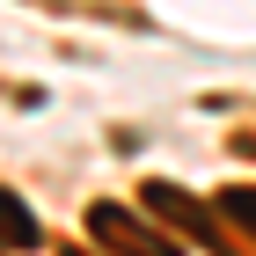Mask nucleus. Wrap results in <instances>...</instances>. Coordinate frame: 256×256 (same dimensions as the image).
<instances>
[{
    "mask_svg": "<svg viewBox=\"0 0 256 256\" xmlns=\"http://www.w3.org/2000/svg\"><path fill=\"white\" fill-rule=\"evenodd\" d=\"M37 242H44L37 212H30L15 190H0V249H37Z\"/></svg>",
    "mask_w": 256,
    "mask_h": 256,
    "instance_id": "nucleus-3",
    "label": "nucleus"
},
{
    "mask_svg": "<svg viewBox=\"0 0 256 256\" xmlns=\"http://www.w3.org/2000/svg\"><path fill=\"white\" fill-rule=\"evenodd\" d=\"M139 198H146V212H161L168 227H183V234H190V242H205V249H220V256H256L249 242H242L234 227L220 220V205L205 212V205H198V198L183 190V183H146Z\"/></svg>",
    "mask_w": 256,
    "mask_h": 256,
    "instance_id": "nucleus-2",
    "label": "nucleus"
},
{
    "mask_svg": "<svg viewBox=\"0 0 256 256\" xmlns=\"http://www.w3.org/2000/svg\"><path fill=\"white\" fill-rule=\"evenodd\" d=\"M234 146H242V154H256V132H242V139H234Z\"/></svg>",
    "mask_w": 256,
    "mask_h": 256,
    "instance_id": "nucleus-5",
    "label": "nucleus"
},
{
    "mask_svg": "<svg viewBox=\"0 0 256 256\" xmlns=\"http://www.w3.org/2000/svg\"><path fill=\"white\" fill-rule=\"evenodd\" d=\"M88 234H96V249H110V256H183V242L161 234L154 212H132V205H118V198H96V205H88Z\"/></svg>",
    "mask_w": 256,
    "mask_h": 256,
    "instance_id": "nucleus-1",
    "label": "nucleus"
},
{
    "mask_svg": "<svg viewBox=\"0 0 256 256\" xmlns=\"http://www.w3.org/2000/svg\"><path fill=\"white\" fill-rule=\"evenodd\" d=\"M212 205H220V220H227V227H234V234L256 249V190H220Z\"/></svg>",
    "mask_w": 256,
    "mask_h": 256,
    "instance_id": "nucleus-4",
    "label": "nucleus"
}]
</instances>
